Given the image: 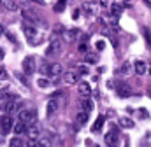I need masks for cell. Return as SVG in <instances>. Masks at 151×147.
Wrapping results in <instances>:
<instances>
[{
    "label": "cell",
    "instance_id": "23",
    "mask_svg": "<svg viewBox=\"0 0 151 147\" xmlns=\"http://www.w3.org/2000/svg\"><path fill=\"white\" fill-rule=\"evenodd\" d=\"M39 146L40 147H51L53 146V140H51L49 137H40V138H39Z\"/></svg>",
    "mask_w": 151,
    "mask_h": 147
},
{
    "label": "cell",
    "instance_id": "9",
    "mask_svg": "<svg viewBox=\"0 0 151 147\" xmlns=\"http://www.w3.org/2000/svg\"><path fill=\"white\" fill-rule=\"evenodd\" d=\"M77 89H79V95L84 98V100H88L90 98V95H91V88H90V84L88 82H79V86H77Z\"/></svg>",
    "mask_w": 151,
    "mask_h": 147
},
{
    "label": "cell",
    "instance_id": "47",
    "mask_svg": "<svg viewBox=\"0 0 151 147\" xmlns=\"http://www.w3.org/2000/svg\"><path fill=\"white\" fill-rule=\"evenodd\" d=\"M109 147H118V146H109Z\"/></svg>",
    "mask_w": 151,
    "mask_h": 147
},
{
    "label": "cell",
    "instance_id": "5",
    "mask_svg": "<svg viewBox=\"0 0 151 147\" xmlns=\"http://www.w3.org/2000/svg\"><path fill=\"white\" fill-rule=\"evenodd\" d=\"M37 70V65H35V58L34 56H27L23 60V72L27 75H32V74Z\"/></svg>",
    "mask_w": 151,
    "mask_h": 147
},
{
    "label": "cell",
    "instance_id": "12",
    "mask_svg": "<svg viewBox=\"0 0 151 147\" xmlns=\"http://www.w3.org/2000/svg\"><path fill=\"white\" fill-rule=\"evenodd\" d=\"M62 82H63V84H69V86H70V84H76V82H77V75H76L74 72L63 74V75H62Z\"/></svg>",
    "mask_w": 151,
    "mask_h": 147
},
{
    "label": "cell",
    "instance_id": "8",
    "mask_svg": "<svg viewBox=\"0 0 151 147\" xmlns=\"http://www.w3.org/2000/svg\"><path fill=\"white\" fill-rule=\"evenodd\" d=\"M116 91H118V96H119V98H128V96L132 95L130 86H128V84H125V82L118 84V86H116Z\"/></svg>",
    "mask_w": 151,
    "mask_h": 147
},
{
    "label": "cell",
    "instance_id": "26",
    "mask_svg": "<svg viewBox=\"0 0 151 147\" xmlns=\"http://www.w3.org/2000/svg\"><path fill=\"white\" fill-rule=\"evenodd\" d=\"M65 4H67V0H58V4L55 5V12H62L65 9Z\"/></svg>",
    "mask_w": 151,
    "mask_h": 147
},
{
    "label": "cell",
    "instance_id": "6",
    "mask_svg": "<svg viewBox=\"0 0 151 147\" xmlns=\"http://www.w3.org/2000/svg\"><path fill=\"white\" fill-rule=\"evenodd\" d=\"M0 128H2V133H5V135L14 128V121H12V117L9 114H5V116L0 117Z\"/></svg>",
    "mask_w": 151,
    "mask_h": 147
},
{
    "label": "cell",
    "instance_id": "7",
    "mask_svg": "<svg viewBox=\"0 0 151 147\" xmlns=\"http://www.w3.org/2000/svg\"><path fill=\"white\" fill-rule=\"evenodd\" d=\"M81 35H83V32H81L79 28L65 30V32H63V40L70 44V42H76V40H79V39H81Z\"/></svg>",
    "mask_w": 151,
    "mask_h": 147
},
{
    "label": "cell",
    "instance_id": "10",
    "mask_svg": "<svg viewBox=\"0 0 151 147\" xmlns=\"http://www.w3.org/2000/svg\"><path fill=\"white\" fill-rule=\"evenodd\" d=\"M56 109H58V102L53 100V98H49V100H47V105H46V116L51 117V116L56 112Z\"/></svg>",
    "mask_w": 151,
    "mask_h": 147
},
{
    "label": "cell",
    "instance_id": "21",
    "mask_svg": "<svg viewBox=\"0 0 151 147\" xmlns=\"http://www.w3.org/2000/svg\"><path fill=\"white\" fill-rule=\"evenodd\" d=\"M9 147H25V142H23V138H19V137H14V138H11Z\"/></svg>",
    "mask_w": 151,
    "mask_h": 147
},
{
    "label": "cell",
    "instance_id": "42",
    "mask_svg": "<svg viewBox=\"0 0 151 147\" xmlns=\"http://www.w3.org/2000/svg\"><path fill=\"white\" fill-rule=\"evenodd\" d=\"M2 60H4V49L0 47V61H2Z\"/></svg>",
    "mask_w": 151,
    "mask_h": 147
},
{
    "label": "cell",
    "instance_id": "24",
    "mask_svg": "<svg viewBox=\"0 0 151 147\" xmlns=\"http://www.w3.org/2000/svg\"><path fill=\"white\" fill-rule=\"evenodd\" d=\"M142 35H144V39H146V44H148V47L151 49V30L148 28V26H144V28H142Z\"/></svg>",
    "mask_w": 151,
    "mask_h": 147
},
{
    "label": "cell",
    "instance_id": "37",
    "mask_svg": "<svg viewBox=\"0 0 151 147\" xmlns=\"http://www.w3.org/2000/svg\"><path fill=\"white\" fill-rule=\"evenodd\" d=\"M104 47H106V42H104V40H99V42H97V49H99V51H102Z\"/></svg>",
    "mask_w": 151,
    "mask_h": 147
},
{
    "label": "cell",
    "instance_id": "36",
    "mask_svg": "<svg viewBox=\"0 0 151 147\" xmlns=\"http://www.w3.org/2000/svg\"><path fill=\"white\" fill-rule=\"evenodd\" d=\"M86 51H88V46H86V42L79 44V53H86Z\"/></svg>",
    "mask_w": 151,
    "mask_h": 147
},
{
    "label": "cell",
    "instance_id": "1",
    "mask_svg": "<svg viewBox=\"0 0 151 147\" xmlns=\"http://www.w3.org/2000/svg\"><path fill=\"white\" fill-rule=\"evenodd\" d=\"M23 34L27 35V39L30 40V44H34V46H37L39 44V32H37V26H35V23H32V21H23Z\"/></svg>",
    "mask_w": 151,
    "mask_h": 147
},
{
    "label": "cell",
    "instance_id": "46",
    "mask_svg": "<svg viewBox=\"0 0 151 147\" xmlns=\"http://www.w3.org/2000/svg\"><path fill=\"white\" fill-rule=\"evenodd\" d=\"M148 72H150V75H151V67H150V70H148Z\"/></svg>",
    "mask_w": 151,
    "mask_h": 147
},
{
    "label": "cell",
    "instance_id": "4",
    "mask_svg": "<svg viewBox=\"0 0 151 147\" xmlns=\"http://www.w3.org/2000/svg\"><path fill=\"white\" fill-rule=\"evenodd\" d=\"M60 53H62V44H60V40H58L56 37H53L49 47L46 49V56H56V54H60Z\"/></svg>",
    "mask_w": 151,
    "mask_h": 147
},
{
    "label": "cell",
    "instance_id": "45",
    "mask_svg": "<svg viewBox=\"0 0 151 147\" xmlns=\"http://www.w3.org/2000/svg\"><path fill=\"white\" fill-rule=\"evenodd\" d=\"M32 2H37V4H40V5H42V4H44V2H42V0H32Z\"/></svg>",
    "mask_w": 151,
    "mask_h": 147
},
{
    "label": "cell",
    "instance_id": "38",
    "mask_svg": "<svg viewBox=\"0 0 151 147\" xmlns=\"http://www.w3.org/2000/svg\"><path fill=\"white\" fill-rule=\"evenodd\" d=\"M4 79H7V72L0 67V81H4Z\"/></svg>",
    "mask_w": 151,
    "mask_h": 147
},
{
    "label": "cell",
    "instance_id": "29",
    "mask_svg": "<svg viewBox=\"0 0 151 147\" xmlns=\"http://www.w3.org/2000/svg\"><path fill=\"white\" fill-rule=\"evenodd\" d=\"M27 147H40L39 138H27Z\"/></svg>",
    "mask_w": 151,
    "mask_h": 147
},
{
    "label": "cell",
    "instance_id": "2",
    "mask_svg": "<svg viewBox=\"0 0 151 147\" xmlns=\"http://www.w3.org/2000/svg\"><path fill=\"white\" fill-rule=\"evenodd\" d=\"M19 121L21 123H25L27 124V128L28 126H34L35 124V121H37V112L34 109H23L21 112H19Z\"/></svg>",
    "mask_w": 151,
    "mask_h": 147
},
{
    "label": "cell",
    "instance_id": "16",
    "mask_svg": "<svg viewBox=\"0 0 151 147\" xmlns=\"http://www.w3.org/2000/svg\"><path fill=\"white\" fill-rule=\"evenodd\" d=\"M83 11H84L88 16H93V14L97 12V5H95V4H90V2H84V4H83Z\"/></svg>",
    "mask_w": 151,
    "mask_h": 147
},
{
    "label": "cell",
    "instance_id": "43",
    "mask_svg": "<svg viewBox=\"0 0 151 147\" xmlns=\"http://www.w3.org/2000/svg\"><path fill=\"white\" fill-rule=\"evenodd\" d=\"M4 32H5V28H4V25H0V35H2Z\"/></svg>",
    "mask_w": 151,
    "mask_h": 147
},
{
    "label": "cell",
    "instance_id": "49",
    "mask_svg": "<svg viewBox=\"0 0 151 147\" xmlns=\"http://www.w3.org/2000/svg\"><path fill=\"white\" fill-rule=\"evenodd\" d=\"M0 7H2V0H0Z\"/></svg>",
    "mask_w": 151,
    "mask_h": 147
},
{
    "label": "cell",
    "instance_id": "48",
    "mask_svg": "<svg viewBox=\"0 0 151 147\" xmlns=\"http://www.w3.org/2000/svg\"><path fill=\"white\" fill-rule=\"evenodd\" d=\"M125 2H127V4H128V2H130V0H125Z\"/></svg>",
    "mask_w": 151,
    "mask_h": 147
},
{
    "label": "cell",
    "instance_id": "3",
    "mask_svg": "<svg viewBox=\"0 0 151 147\" xmlns=\"http://www.w3.org/2000/svg\"><path fill=\"white\" fill-rule=\"evenodd\" d=\"M21 112L23 110V102L21 100H18L16 96H11L9 98V102H7V105H5V112L7 114H14V112Z\"/></svg>",
    "mask_w": 151,
    "mask_h": 147
},
{
    "label": "cell",
    "instance_id": "30",
    "mask_svg": "<svg viewBox=\"0 0 151 147\" xmlns=\"http://www.w3.org/2000/svg\"><path fill=\"white\" fill-rule=\"evenodd\" d=\"M83 107H84V110H86V112L90 114V112L93 110V103H91L90 100H84V102H83Z\"/></svg>",
    "mask_w": 151,
    "mask_h": 147
},
{
    "label": "cell",
    "instance_id": "35",
    "mask_svg": "<svg viewBox=\"0 0 151 147\" xmlns=\"http://www.w3.org/2000/svg\"><path fill=\"white\" fill-rule=\"evenodd\" d=\"M5 7H7V9H9V11H12V9H18V5H16V4H14V2H11V0H9V2H7V4H5Z\"/></svg>",
    "mask_w": 151,
    "mask_h": 147
},
{
    "label": "cell",
    "instance_id": "27",
    "mask_svg": "<svg viewBox=\"0 0 151 147\" xmlns=\"http://www.w3.org/2000/svg\"><path fill=\"white\" fill-rule=\"evenodd\" d=\"M49 84H51V82H49L46 77H39V81H37V86H39V88H47Z\"/></svg>",
    "mask_w": 151,
    "mask_h": 147
},
{
    "label": "cell",
    "instance_id": "33",
    "mask_svg": "<svg viewBox=\"0 0 151 147\" xmlns=\"http://www.w3.org/2000/svg\"><path fill=\"white\" fill-rule=\"evenodd\" d=\"M139 117L141 119H146V117H150V114L146 112V109H139Z\"/></svg>",
    "mask_w": 151,
    "mask_h": 147
},
{
    "label": "cell",
    "instance_id": "41",
    "mask_svg": "<svg viewBox=\"0 0 151 147\" xmlns=\"http://www.w3.org/2000/svg\"><path fill=\"white\" fill-rule=\"evenodd\" d=\"M72 18H74V19H77V18H79V11H74V14H72Z\"/></svg>",
    "mask_w": 151,
    "mask_h": 147
},
{
    "label": "cell",
    "instance_id": "17",
    "mask_svg": "<svg viewBox=\"0 0 151 147\" xmlns=\"http://www.w3.org/2000/svg\"><path fill=\"white\" fill-rule=\"evenodd\" d=\"M12 131H14L16 135H21V133H25V131H27V124H25V123H21V121H18V123H14Z\"/></svg>",
    "mask_w": 151,
    "mask_h": 147
},
{
    "label": "cell",
    "instance_id": "34",
    "mask_svg": "<svg viewBox=\"0 0 151 147\" xmlns=\"http://www.w3.org/2000/svg\"><path fill=\"white\" fill-rule=\"evenodd\" d=\"M77 69H79V72L83 74V75H86V74L90 72V70H88V67H86V65H79V67H77Z\"/></svg>",
    "mask_w": 151,
    "mask_h": 147
},
{
    "label": "cell",
    "instance_id": "14",
    "mask_svg": "<svg viewBox=\"0 0 151 147\" xmlns=\"http://www.w3.org/2000/svg\"><path fill=\"white\" fill-rule=\"evenodd\" d=\"M27 137L28 138H40V130H39L35 124L34 126H28L27 128Z\"/></svg>",
    "mask_w": 151,
    "mask_h": 147
},
{
    "label": "cell",
    "instance_id": "18",
    "mask_svg": "<svg viewBox=\"0 0 151 147\" xmlns=\"http://www.w3.org/2000/svg\"><path fill=\"white\" fill-rule=\"evenodd\" d=\"M104 121H106V117H104V116H99L97 121H95V124L91 126V131H100L102 126H104Z\"/></svg>",
    "mask_w": 151,
    "mask_h": 147
},
{
    "label": "cell",
    "instance_id": "28",
    "mask_svg": "<svg viewBox=\"0 0 151 147\" xmlns=\"http://www.w3.org/2000/svg\"><path fill=\"white\" fill-rule=\"evenodd\" d=\"M97 60H99L97 54H86V58H84L86 63H97Z\"/></svg>",
    "mask_w": 151,
    "mask_h": 147
},
{
    "label": "cell",
    "instance_id": "31",
    "mask_svg": "<svg viewBox=\"0 0 151 147\" xmlns=\"http://www.w3.org/2000/svg\"><path fill=\"white\" fill-rule=\"evenodd\" d=\"M128 72H130V63L125 61V63L121 65V69H119V74H128Z\"/></svg>",
    "mask_w": 151,
    "mask_h": 147
},
{
    "label": "cell",
    "instance_id": "25",
    "mask_svg": "<svg viewBox=\"0 0 151 147\" xmlns=\"http://www.w3.org/2000/svg\"><path fill=\"white\" fill-rule=\"evenodd\" d=\"M11 95H9V88H2L0 89V102H4V100H7Z\"/></svg>",
    "mask_w": 151,
    "mask_h": 147
},
{
    "label": "cell",
    "instance_id": "39",
    "mask_svg": "<svg viewBox=\"0 0 151 147\" xmlns=\"http://www.w3.org/2000/svg\"><path fill=\"white\" fill-rule=\"evenodd\" d=\"M62 95H63V91H56V93H53V95H51V98H53V100H56V98H60Z\"/></svg>",
    "mask_w": 151,
    "mask_h": 147
},
{
    "label": "cell",
    "instance_id": "13",
    "mask_svg": "<svg viewBox=\"0 0 151 147\" xmlns=\"http://www.w3.org/2000/svg\"><path fill=\"white\" fill-rule=\"evenodd\" d=\"M62 74H63V67H62L60 63L49 65V75H51V77H58V75H62Z\"/></svg>",
    "mask_w": 151,
    "mask_h": 147
},
{
    "label": "cell",
    "instance_id": "19",
    "mask_svg": "<svg viewBox=\"0 0 151 147\" xmlns=\"http://www.w3.org/2000/svg\"><path fill=\"white\" fill-rule=\"evenodd\" d=\"M88 116H90V114H88L86 110H81V112L77 114V117H76V123H77V124H84V123L88 121Z\"/></svg>",
    "mask_w": 151,
    "mask_h": 147
},
{
    "label": "cell",
    "instance_id": "20",
    "mask_svg": "<svg viewBox=\"0 0 151 147\" xmlns=\"http://www.w3.org/2000/svg\"><path fill=\"white\" fill-rule=\"evenodd\" d=\"M121 11H123V9H121L119 4H113V5H111V16H113V18H119Z\"/></svg>",
    "mask_w": 151,
    "mask_h": 147
},
{
    "label": "cell",
    "instance_id": "15",
    "mask_svg": "<svg viewBox=\"0 0 151 147\" xmlns=\"http://www.w3.org/2000/svg\"><path fill=\"white\" fill-rule=\"evenodd\" d=\"M134 69H135V74H137V75H144V74H146V63H144L142 60H137V61L134 63Z\"/></svg>",
    "mask_w": 151,
    "mask_h": 147
},
{
    "label": "cell",
    "instance_id": "22",
    "mask_svg": "<svg viewBox=\"0 0 151 147\" xmlns=\"http://www.w3.org/2000/svg\"><path fill=\"white\" fill-rule=\"evenodd\" d=\"M119 124H121L123 128H134V121H132L130 117H121V119H119Z\"/></svg>",
    "mask_w": 151,
    "mask_h": 147
},
{
    "label": "cell",
    "instance_id": "11",
    "mask_svg": "<svg viewBox=\"0 0 151 147\" xmlns=\"http://www.w3.org/2000/svg\"><path fill=\"white\" fill-rule=\"evenodd\" d=\"M116 142H118V130L113 128V130L106 135V144H107V146H116Z\"/></svg>",
    "mask_w": 151,
    "mask_h": 147
},
{
    "label": "cell",
    "instance_id": "44",
    "mask_svg": "<svg viewBox=\"0 0 151 147\" xmlns=\"http://www.w3.org/2000/svg\"><path fill=\"white\" fill-rule=\"evenodd\" d=\"M148 96L151 98V84H150V88H148Z\"/></svg>",
    "mask_w": 151,
    "mask_h": 147
},
{
    "label": "cell",
    "instance_id": "40",
    "mask_svg": "<svg viewBox=\"0 0 151 147\" xmlns=\"http://www.w3.org/2000/svg\"><path fill=\"white\" fill-rule=\"evenodd\" d=\"M7 39H9L11 42H14V40H16V39H14V35H12V34H7Z\"/></svg>",
    "mask_w": 151,
    "mask_h": 147
},
{
    "label": "cell",
    "instance_id": "32",
    "mask_svg": "<svg viewBox=\"0 0 151 147\" xmlns=\"http://www.w3.org/2000/svg\"><path fill=\"white\" fill-rule=\"evenodd\" d=\"M114 2L113 0H100V5L104 7V9H111V5H113Z\"/></svg>",
    "mask_w": 151,
    "mask_h": 147
}]
</instances>
